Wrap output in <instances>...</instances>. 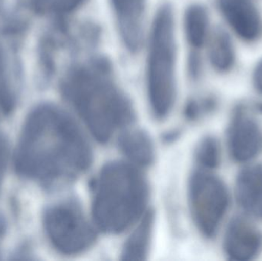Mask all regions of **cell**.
<instances>
[{"mask_svg":"<svg viewBox=\"0 0 262 261\" xmlns=\"http://www.w3.org/2000/svg\"><path fill=\"white\" fill-rule=\"evenodd\" d=\"M189 70L192 78H197L203 70V63L200 55L196 52L191 54L189 60Z\"/></svg>","mask_w":262,"mask_h":261,"instance_id":"ac0fdd59","label":"cell"},{"mask_svg":"<svg viewBox=\"0 0 262 261\" xmlns=\"http://www.w3.org/2000/svg\"><path fill=\"white\" fill-rule=\"evenodd\" d=\"M210 21L207 9L203 5L193 4L186 9L184 17L185 32L192 47L200 49L210 35Z\"/></svg>","mask_w":262,"mask_h":261,"instance_id":"9a60e30c","label":"cell"},{"mask_svg":"<svg viewBox=\"0 0 262 261\" xmlns=\"http://www.w3.org/2000/svg\"><path fill=\"white\" fill-rule=\"evenodd\" d=\"M43 222L54 248L66 255L83 254L96 242V226L76 202H61L50 207Z\"/></svg>","mask_w":262,"mask_h":261,"instance_id":"5b68a950","label":"cell"},{"mask_svg":"<svg viewBox=\"0 0 262 261\" xmlns=\"http://www.w3.org/2000/svg\"><path fill=\"white\" fill-rule=\"evenodd\" d=\"M62 89L91 134L101 144L134 120L130 100L112 79L110 63L104 58L71 69Z\"/></svg>","mask_w":262,"mask_h":261,"instance_id":"7a4b0ae2","label":"cell"},{"mask_svg":"<svg viewBox=\"0 0 262 261\" xmlns=\"http://www.w3.org/2000/svg\"><path fill=\"white\" fill-rule=\"evenodd\" d=\"M252 79L254 88L259 94L262 95V58L254 67Z\"/></svg>","mask_w":262,"mask_h":261,"instance_id":"d6986e66","label":"cell"},{"mask_svg":"<svg viewBox=\"0 0 262 261\" xmlns=\"http://www.w3.org/2000/svg\"><path fill=\"white\" fill-rule=\"evenodd\" d=\"M235 199L247 216L262 220V165L250 164L238 172Z\"/></svg>","mask_w":262,"mask_h":261,"instance_id":"30bf717a","label":"cell"},{"mask_svg":"<svg viewBox=\"0 0 262 261\" xmlns=\"http://www.w3.org/2000/svg\"><path fill=\"white\" fill-rule=\"evenodd\" d=\"M92 159V147L76 121L56 106L43 105L25 123L15 164L19 174L58 185L84 174Z\"/></svg>","mask_w":262,"mask_h":261,"instance_id":"6da1fadb","label":"cell"},{"mask_svg":"<svg viewBox=\"0 0 262 261\" xmlns=\"http://www.w3.org/2000/svg\"><path fill=\"white\" fill-rule=\"evenodd\" d=\"M154 225V214L147 211L136 224L121 252L124 260H144L149 254Z\"/></svg>","mask_w":262,"mask_h":261,"instance_id":"5bb4252c","label":"cell"},{"mask_svg":"<svg viewBox=\"0 0 262 261\" xmlns=\"http://www.w3.org/2000/svg\"><path fill=\"white\" fill-rule=\"evenodd\" d=\"M217 7L232 32L246 43L262 35L261 12L253 0H217Z\"/></svg>","mask_w":262,"mask_h":261,"instance_id":"9c48e42d","label":"cell"},{"mask_svg":"<svg viewBox=\"0 0 262 261\" xmlns=\"http://www.w3.org/2000/svg\"><path fill=\"white\" fill-rule=\"evenodd\" d=\"M120 150L129 162L137 167H147L154 159V143L149 135L140 129L123 132L118 139Z\"/></svg>","mask_w":262,"mask_h":261,"instance_id":"7c38bea8","label":"cell"},{"mask_svg":"<svg viewBox=\"0 0 262 261\" xmlns=\"http://www.w3.org/2000/svg\"><path fill=\"white\" fill-rule=\"evenodd\" d=\"M92 192V221L106 234L124 232L148 211L147 181L130 162L113 161L104 165L94 181Z\"/></svg>","mask_w":262,"mask_h":261,"instance_id":"3957f363","label":"cell"},{"mask_svg":"<svg viewBox=\"0 0 262 261\" xmlns=\"http://www.w3.org/2000/svg\"><path fill=\"white\" fill-rule=\"evenodd\" d=\"M175 65L173 12L169 5H164L154 18L148 55V98L157 119H165L175 104Z\"/></svg>","mask_w":262,"mask_h":261,"instance_id":"277c9868","label":"cell"},{"mask_svg":"<svg viewBox=\"0 0 262 261\" xmlns=\"http://www.w3.org/2000/svg\"><path fill=\"white\" fill-rule=\"evenodd\" d=\"M8 159V144L4 137L0 136V185L4 175Z\"/></svg>","mask_w":262,"mask_h":261,"instance_id":"ffe728a7","label":"cell"},{"mask_svg":"<svg viewBox=\"0 0 262 261\" xmlns=\"http://www.w3.org/2000/svg\"><path fill=\"white\" fill-rule=\"evenodd\" d=\"M223 251L231 260H254L262 251L261 230L245 216H234L225 231Z\"/></svg>","mask_w":262,"mask_h":261,"instance_id":"ba28073f","label":"cell"},{"mask_svg":"<svg viewBox=\"0 0 262 261\" xmlns=\"http://www.w3.org/2000/svg\"><path fill=\"white\" fill-rule=\"evenodd\" d=\"M208 56L212 68L220 74L232 72L236 64V49L230 34L217 27L209 35Z\"/></svg>","mask_w":262,"mask_h":261,"instance_id":"4fadbf2b","label":"cell"},{"mask_svg":"<svg viewBox=\"0 0 262 261\" xmlns=\"http://www.w3.org/2000/svg\"><path fill=\"white\" fill-rule=\"evenodd\" d=\"M118 19L120 33L132 52L141 46L146 0H111Z\"/></svg>","mask_w":262,"mask_h":261,"instance_id":"8fae6325","label":"cell"},{"mask_svg":"<svg viewBox=\"0 0 262 261\" xmlns=\"http://www.w3.org/2000/svg\"><path fill=\"white\" fill-rule=\"evenodd\" d=\"M195 159L203 170H215L221 161V150L216 138L212 136L203 138L195 150Z\"/></svg>","mask_w":262,"mask_h":261,"instance_id":"2e32d148","label":"cell"},{"mask_svg":"<svg viewBox=\"0 0 262 261\" xmlns=\"http://www.w3.org/2000/svg\"><path fill=\"white\" fill-rule=\"evenodd\" d=\"M230 203L227 187L209 170L194 172L189 183V205L197 229L207 239L215 237Z\"/></svg>","mask_w":262,"mask_h":261,"instance_id":"8992f818","label":"cell"},{"mask_svg":"<svg viewBox=\"0 0 262 261\" xmlns=\"http://www.w3.org/2000/svg\"><path fill=\"white\" fill-rule=\"evenodd\" d=\"M87 0H50L54 10L61 13H68L82 6Z\"/></svg>","mask_w":262,"mask_h":261,"instance_id":"e0dca14e","label":"cell"},{"mask_svg":"<svg viewBox=\"0 0 262 261\" xmlns=\"http://www.w3.org/2000/svg\"><path fill=\"white\" fill-rule=\"evenodd\" d=\"M226 144L230 157L239 163H247L261 153V128L244 104H238L234 109L226 133Z\"/></svg>","mask_w":262,"mask_h":261,"instance_id":"52a82bcc","label":"cell"}]
</instances>
